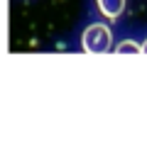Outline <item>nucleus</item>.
Here are the masks:
<instances>
[{"label":"nucleus","instance_id":"obj_1","mask_svg":"<svg viewBox=\"0 0 147 142\" xmlns=\"http://www.w3.org/2000/svg\"><path fill=\"white\" fill-rule=\"evenodd\" d=\"M110 44H113V32L108 25L103 22H93L84 30V37H81V47L86 54H105L110 52Z\"/></svg>","mask_w":147,"mask_h":142},{"label":"nucleus","instance_id":"obj_2","mask_svg":"<svg viewBox=\"0 0 147 142\" xmlns=\"http://www.w3.org/2000/svg\"><path fill=\"white\" fill-rule=\"evenodd\" d=\"M98 3V12L108 20H118L125 10V0H96Z\"/></svg>","mask_w":147,"mask_h":142},{"label":"nucleus","instance_id":"obj_3","mask_svg":"<svg viewBox=\"0 0 147 142\" xmlns=\"http://www.w3.org/2000/svg\"><path fill=\"white\" fill-rule=\"evenodd\" d=\"M115 52L118 54H142V44H137L135 39H125V42L118 44Z\"/></svg>","mask_w":147,"mask_h":142},{"label":"nucleus","instance_id":"obj_4","mask_svg":"<svg viewBox=\"0 0 147 142\" xmlns=\"http://www.w3.org/2000/svg\"><path fill=\"white\" fill-rule=\"evenodd\" d=\"M142 54H147V39L142 42Z\"/></svg>","mask_w":147,"mask_h":142}]
</instances>
